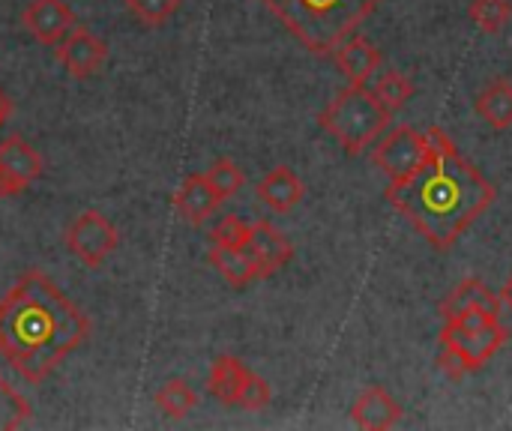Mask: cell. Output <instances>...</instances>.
I'll return each instance as SVG.
<instances>
[{
	"mask_svg": "<svg viewBox=\"0 0 512 431\" xmlns=\"http://www.w3.org/2000/svg\"><path fill=\"white\" fill-rule=\"evenodd\" d=\"M384 195L387 204L402 213L438 252H447L495 204L498 189L459 153L444 129L432 126L426 159L414 174L390 183Z\"/></svg>",
	"mask_w": 512,
	"mask_h": 431,
	"instance_id": "cell-1",
	"label": "cell"
},
{
	"mask_svg": "<svg viewBox=\"0 0 512 431\" xmlns=\"http://www.w3.org/2000/svg\"><path fill=\"white\" fill-rule=\"evenodd\" d=\"M90 339V318L42 270H27L0 300V357L27 384H42Z\"/></svg>",
	"mask_w": 512,
	"mask_h": 431,
	"instance_id": "cell-2",
	"label": "cell"
},
{
	"mask_svg": "<svg viewBox=\"0 0 512 431\" xmlns=\"http://www.w3.org/2000/svg\"><path fill=\"white\" fill-rule=\"evenodd\" d=\"M312 54H333L375 12L381 0H261Z\"/></svg>",
	"mask_w": 512,
	"mask_h": 431,
	"instance_id": "cell-3",
	"label": "cell"
},
{
	"mask_svg": "<svg viewBox=\"0 0 512 431\" xmlns=\"http://www.w3.org/2000/svg\"><path fill=\"white\" fill-rule=\"evenodd\" d=\"M510 342L507 327L501 324L498 315L489 312H462L456 318L444 321L441 330V357L438 369L462 381L465 375H474L492 363V357Z\"/></svg>",
	"mask_w": 512,
	"mask_h": 431,
	"instance_id": "cell-4",
	"label": "cell"
},
{
	"mask_svg": "<svg viewBox=\"0 0 512 431\" xmlns=\"http://www.w3.org/2000/svg\"><path fill=\"white\" fill-rule=\"evenodd\" d=\"M393 114L381 105V99L366 87H345L336 99L318 114L324 132H330L348 156H360L372 147L390 126Z\"/></svg>",
	"mask_w": 512,
	"mask_h": 431,
	"instance_id": "cell-5",
	"label": "cell"
},
{
	"mask_svg": "<svg viewBox=\"0 0 512 431\" xmlns=\"http://www.w3.org/2000/svg\"><path fill=\"white\" fill-rule=\"evenodd\" d=\"M117 246H120L117 228L111 225V219H105L96 210H84L81 216H75V222L66 231V249L90 270L102 267Z\"/></svg>",
	"mask_w": 512,
	"mask_h": 431,
	"instance_id": "cell-6",
	"label": "cell"
},
{
	"mask_svg": "<svg viewBox=\"0 0 512 431\" xmlns=\"http://www.w3.org/2000/svg\"><path fill=\"white\" fill-rule=\"evenodd\" d=\"M429 153V132H417L414 126H396L390 129L372 153V162L390 177V183L405 180L417 171V165Z\"/></svg>",
	"mask_w": 512,
	"mask_h": 431,
	"instance_id": "cell-7",
	"label": "cell"
},
{
	"mask_svg": "<svg viewBox=\"0 0 512 431\" xmlns=\"http://www.w3.org/2000/svg\"><path fill=\"white\" fill-rule=\"evenodd\" d=\"M42 156L39 150L24 141L21 135L0 138V198L21 195L42 177Z\"/></svg>",
	"mask_w": 512,
	"mask_h": 431,
	"instance_id": "cell-8",
	"label": "cell"
},
{
	"mask_svg": "<svg viewBox=\"0 0 512 431\" xmlns=\"http://www.w3.org/2000/svg\"><path fill=\"white\" fill-rule=\"evenodd\" d=\"M57 60L63 63V69L72 75V78H90L96 75L105 60H108V45L93 36L87 27L75 24L60 42H57Z\"/></svg>",
	"mask_w": 512,
	"mask_h": 431,
	"instance_id": "cell-9",
	"label": "cell"
},
{
	"mask_svg": "<svg viewBox=\"0 0 512 431\" xmlns=\"http://www.w3.org/2000/svg\"><path fill=\"white\" fill-rule=\"evenodd\" d=\"M246 252L258 267V279H270L276 276L282 267H288V261L294 258V246L291 240L270 222H252L249 225V240H246Z\"/></svg>",
	"mask_w": 512,
	"mask_h": 431,
	"instance_id": "cell-10",
	"label": "cell"
},
{
	"mask_svg": "<svg viewBox=\"0 0 512 431\" xmlns=\"http://www.w3.org/2000/svg\"><path fill=\"white\" fill-rule=\"evenodd\" d=\"M21 24L30 30V36L42 45H57L72 27H75V15L63 0H30Z\"/></svg>",
	"mask_w": 512,
	"mask_h": 431,
	"instance_id": "cell-11",
	"label": "cell"
},
{
	"mask_svg": "<svg viewBox=\"0 0 512 431\" xmlns=\"http://www.w3.org/2000/svg\"><path fill=\"white\" fill-rule=\"evenodd\" d=\"M333 60H336V69L345 75L348 84H357V87H366V81L378 72L384 54L378 45H372L366 36H348L336 51H333Z\"/></svg>",
	"mask_w": 512,
	"mask_h": 431,
	"instance_id": "cell-12",
	"label": "cell"
},
{
	"mask_svg": "<svg viewBox=\"0 0 512 431\" xmlns=\"http://www.w3.org/2000/svg\"><path fill=\"white\" fill-rule=\"evenodd\" d=\"M351 420L366 431H387L402 420V405L387 387H366L351 405Z\"/></svg>",
	"mask_w": 512,
	"mask_h": 431,
	"instance_id": "cell-13",
	"label": "cell"
},
{
	"mask_svg": "<svg viewBox=\"0 0 512 431\" xmlns=\"http://www.w3.org/2000/svg\"><path fill=\"white\" fill-rule=\"evenodd\" d=\"M174 210L189 222V225H201L204 219H210L216 213V207L222 204L219 195L213 192V186L207 183L204 174H189L180 189L174 192Z\"/></svg>",
	"mask_w": 512,
	"mask_h": 431,
	"instance_id": "cell-14",
	"label": "cell"
},
{
	"mask_svg": "<svg viewBox=\"0 0 512 431\" xmlns=\"http://www.w3.org/2000/svg\"><path fill=\"white\" fill-rule=\"evenodd\" d=\"M255 192H258L261 204H267L273 213H291L303 201L306 186L288 165H279L270 174H264V180L258 183Z\"/></svg>",
	"mask_w": 512,
	"mask_h": 431,
	"instance_id": "cell-15",
	"label": "cell"
},
{
	"mask_svg": "<svg viewBox=\"0 0 512 431\" xmlns=\"http://www.w3.org/2000/svg\"><path fill=\"white\" fill-rule=\"evenodd\" d=\"M462 312H489V315H498L501 318V297L483 282V279H465L459 282L450 297L441 303V315L444 321L447 318H456Z\"/></svg>",
	"mask_w": 512,
	"mask_h": 431,
	"instance_id": "cell-16",
	"label": "cell"
},
{
	"mask_svg": "<svg viewBox=\"0 0 512 431\" xmlns=\"http://www.w3.org/2000/svg\"><path fill=\"white\" fill-rule=\"evenodd\" d=\"M249 369L243 360L231 357V354H219L210 366V378H207V390L213 399H219L222 405L228 408H237V396H240V387L246 381Z\"/></svg>",
	"mask_w": 512,
	"mask_h": 431,
	"instance_id": "cell-17",
	"label": "cell"
},
{
	"mask_svg": "<svg viewBox=\"0 0 512 431\" xmlns=\"http://www.w3.org/2000/svg\"><path fill=\"white\" fill-rule=\"evenodd\" d=\"M477 114L498 132L512 126V81L510 78H495L489 81L480 96H477Z\"/></svg>",
	"mask_w": 512,
	"mask_h": 431,
	"instance_id": "cell-18",
	"label": "cell"
},
{
	"mask_svg": "<svg viewBox=\"0 0 512 431\" xmlns=\"http://www.w3.org/2000/svg\"><path fill=\"white\" fill-rule=\"evenodd\" d=\"M210 264L222 273V279L231 288H246L252 282H258V267L249 258L246 249H228V246H213L210 249Z\"/></svg>",
	"mask_w": 512,
	"mask_h": 431,
	"instance_id": "cell-19",
	"label": "cell"
},
{
	"mask_svg": "<svg viewBox=\"0 0 512 431\" xmlns=\"http://www.w3.org/2000/svg\"><path fill=\"white\" fill-rule=\"evenodd\" d=\"M198 405V393L183 381V378H168L159 390H156V408L168 417V420H186L192 414V408Z\"/></svg>",
	"mask_w": 512,
	"mask_h": 431,
	"instance_id": "cell-20",
	"label": "cell"
},
{
	"mask_svg": "<svg viewBox=\"0 0 512 431\" xmlns=\"http://www.w3.org/2000/svg\"><path fill=\"white\" fill-rule=\"evenodd\" d=\"M33 420L30 402L0 375V431H15Z\"/></svg>",
	"mask_w": 512,
	"mask_h": 431,
	"instance_id": "cell-21",
	"label": "cell"
},
{
	"mask_svg": "<svg viewBox=\"0 0 512 431\" xmlns=\"http://www.w3.org/2000/svg\"><path fill=\"white\" fill-rule=\"evenodd\" d=\"M204 177H207V183L213 186V192L219 195V201L234 198V195L243 189V183H246L243 168H240L234 159H216V162L204 171Z\"/></svg>",
	"mask_w": 512,
	"mask_h": 431,
	"instance_id": "cell-22",
	"label": "cell"
},
{
	"mask_svg": "<svg viewBox=\"0 0 512 431\" xmlns=\"http://www.w3.org/2000/svg\"><path fill=\"white\" fill-rule=\"evenodd\" d=\"M372 93L381 99V105H384L390 114H396V111H402V108L414 99V84H411V78L402 75V72H387V75L375 84Z\"/></svg>",
	"mask_w": 512,
	"mask_h": 431,
	"instance_id": "cell-23",
	"label": "cell"
},
{
	"mask_svg": "<svg viewBox=\"0 0 512 431\" xmlns=\"http://www.w3.org/2000/svg\"><path fill=\"white\" fill-rule=\"evenodd\" d=\"M468 15L483 33H501L512 18V0H471Z\"/></svg>",
	"mask_w": 512,
	"mask_h": 431,
	"instance_id": "cell-24",
	"label": "cell"
},
{
	"mask_svg": "<svg viewBox=\"0 0 512 431\" xmlns=\"http://www.w3.org/2000/svg\"><path fill=\"white\" fill-rule=\"evenodd\" d=\"M123 3H126V9H129L141 24H147V27L165 24V21L183 6V0H123Z\"/></svg>",
	"mask_w": 512,
	"mask_h": 431,
	"instance_id": "cell-25",
	"label": "cell"
},
{
	"mask_svg": "<svg viewBox=\"0 0 512 431\" xmlns=\"http://www.w3.org/2000/svg\"><path fill=\"white\" fill-rule=\"evenodd\" d=\"M270 402H273V387L261 375L249 372L246 381H243V387H240L237 408H243V411H264Z\"/></svg>",
	"mask_w": 512,
	"mask_h": 431,
	"instance_id": "cell-26",
	"label": "cell"
},
{
	"mask_svg": "<svg viewBox=\"0 0 512 431\" xmlns=\"http://www.w3.org/2000/svg\"><path fill=\"white\" fill-rule=\"evenodd\" d=\"M213 246H228V249H246L249 240V222L237 219V216H225L216 222V228L210 231Z\"/></svg>",
	"mask_w": 512,
	"mask_h": 431,
	"instance_id": "cell-27",
	"label": "cell"
},
{
	"mask_svg": "<svg viewBox=\"0 0 512 431\" xmlns=\"http://www.w3.org/2000/svg\"><path fill=\"white\" fill-rule=\"evenodd\" d=\"M9 114H12V99L0 90V126L9 120Z\"/></svg>",
	"mask_w": 512,
	"mask_h": 431,
	"instance_id": "cell-28",
	"label": "cell"
},
{
	"mask_svg": "<svg viewBox=\"0 0 512 431\" xmlns=\"http://www.w3.org/2000/svg\"><path fill=\"white\" fill-rule=\"evenodd\" d=\"M498 297H501V306H507V309L512 312V273L507 276V282H504V288H501V294H498Z\"/></svg>",
	"mask_w": 512,
	"mask_h": 431,
	"instance_id": "cell-29",
	"label": "cell"
}]
</instances>
